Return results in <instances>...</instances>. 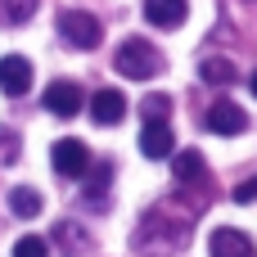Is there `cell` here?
Instances as JSON below:
<instances>
[{"label":"cell","instance_id":"1","mask_svg":"<svg viewBox=\"0 0 257 257\" xmlns=\"http://www.w3.org/2000/svg\"><path fill=\"white\" fill-rule=\"evenodd\" d=\"M113 68H117L122 77H131V81H149V77L163 72V54H158L145 36H126V41L113 50Z\"/></svg>","mask_w":257,"mask_h":257},{"label":"cell","instance_id":"2","mask_svg":"<svg viewBox=\"0 0 257 257\" xmlns=\"http://www.w3.org/2000/svg\"><path fill=\"white\" fill-rule=\"evenodd\" d=\"M59 32H63V41L77 45V50H95V45L104 41L99 18L86 14V9H63V14H59Z\"/></svg>","mask_w":257,"mask_h":257},{"label":"cell","instance_id":"3","mask_svg":"<svg viewBox=\"0 0 257 257\" xmlns=\"http://www.w3.org/2000/svg\"><path fill=\"white\" fill-rule=\"evenodd\" d=\"M50 163H54V172H59V176H68V181H81V176H86V167H90L95 158H90V149H86L81 140L63 136V140L50 149Z\"/></svg>","mask_w":257,"mask_h":257},{"label":"cell","instance_id":"4","mask_svg":"<svg viewBox=\"0 0 257 257\" xmlns=\"http://www.w3.org/2000/svg\"><path fill=\"white\" fill-rule=\"evenodd\" d=\"M81 104H86V95H81L77 81H50V86H45V108H50L54 117H77Z\"/></svg>","mask_w":257,"mask_h":257},{"label":"cell","instance_id":"5","mask_svg":"<svg viewBox=\"0 0 257 257\" xmlns=\"http://www.w3.org/2000/svg\"><path fill=\"white\" fill-rule=\"evenodd\" d=\"M208 126H212L217 136H244V131H248V113H244L235 99H217V104L208 108Z\"/></svg>","mask_w":257,"mask_h":257},{"label":"cell","instance_id":"6","mask_svg":"<svg viewBox=\"0 0 257 257\" xmlns=\"http://www.w3.org/2000/svg\"><path fill=\"white\" fill-rule=\"evenodd\" d=\"M208 253L212 257H257L253 239L244 235V230H235V226H221V230H212V239H208Z\"/></svg>","mask_w":257,"mask_h":257},{"label":"cell","instance_id":"7","mask_svg":"<svg viewBox=\"0 0 257 257\" xmlns=\"http://www.w3.org/2000/svg\"><path fill=\"white\" fill-rule=\"evenodd\" d=\"M140 154L145 158H172L176 154V136H172V126L167 122H145V131H140Z\"/></svg>","mask_w":257,"mask_h":257},{"label":"cell","instance_id":"8","mask_svg":"<svg viewBox=\"0 0 257 257\" xmlns=\"http://www.w3.org/2000/svg\"><path fill=\"white\" fill-rule=\"evenodd\" d=\"M0 90L5 95H27L32 90V63L23 54H5L0 59Z\"/></svg>","mask_w":257,"mask_h":257},{"label":"cell","instance_id":"9","mask_svg":"<svg viewBox=\"0 0 257 257\" xmlns=\"http://www.w3.org/2000/svg\"><path fill=\"white\" fill-rule=\"evenodd\" d=\"M90 117H95L99 126H117V122L126 117L122 90H95V95H90Z\"/></svg>","mask_w":257,"mask_h":257},{"label":"cell","instance_id":"10","mask_svg":"<svg viewBox=\"0 0 257 257\" xmlns=\"http://www.w3.org/2000/svg\"><path fill=\"white\" fill-rule=\"evenodd\" d=\"M185 14H190V5H185V0H145V18H149L154 27H163V32L181 27V23H185Z\"/></svg>","mask_w":257,"mask_h":257},{"label":"cell","instance_id":"11","mask_svg":"<svg viewBox=\"0 0 257 257\" xmlns=\"http://www.w3.org/2000/svg\"><path fill=\"white\" fill-rule=\"evenodd\" d=\"M108 181H113V163H90V167H86V176H81V199H90L95 208H104Z\"/></svg>","mask_w":257,"mask_h":257},{"label":"cell","instance_id":"12","mask_svg":"<svg viewBox=\"0 0 257 257\" xmlns=\"http://www.w3.org/2000/svg\"><path fill=\"white\" fill-rule=\"evenodd\" d=\"M172 172H176V181H181V185L208 181V163H203V154H199V149H181V154L172 158Z\"/></svg>","mask_w":257,"mask_h":257},{"label":"cell","instance_id":"13","mask_svg":"<svg viewBox=\"0 0 257 257\" xmlns=\"http://www.w3.org/2000/svg\"><path fill=\"white\" fill-rule=\"evenodd\" d=\"M5 203H9V212H14V217H23V221H32V217H41V194H36L32 185H14Z\"/></svg>","mask_w":257,"mask_h":257},{"label":"cell","instance_id":"14","mask_svg":"<svg viewBox=\"0 0 257 257\" xmlns=\"http://www.w3.org/2000/svg\"><path fill=\"white\" fill-rule=\"evenodd\" d=\"M199 72H203L208 86H230V81H235V63H230V59H203Z\"/></svg>","mask_w":257,"mask_h":257},{"label":"cell","instance_id":"15","mask_svg":"<svg viewBox=\"0 0 257 257\" xmlns=\"http://www.w3.org/2000/svg\"><path fill=\"white\" fill-rule=\"evenodd\" d=\"M54 239H59L68 253H86V244H90V239H86V230H81L77 221H59V226H54Z\"/></svg>","mask_w":257,"mask_h":257},{"label":"cell","instance_id":"16","mask_svg":"<svg viewBox=\"0 0 257 257\" xmlns=\"http://www.w3.org/2000/svg\"><path fill=\"white\" fill-rule=\"evenodd\" d=\"M41 0H0V23H27Z\"/></svg>","mask_w":257,"mask_h":257},{"label":"cell","instance_id":"17","mask_svg":"<svg viewBox=\"0 0 257 257\" xmlns=\"http://www.w3.org/2000/svg\"><path fill=\"white\" fill-rule=\"evenodd\" d=\"M145 122H167V113H172V99L167 95H145Z\"/></svg>","mask_w":257,"mask_h":257},{"label":"cell","instance_id":"18","mask_svg":"<svg viewBox=\"0 0 257 257\" xmlns=\"http://www.w3.org/2000/svg\"><path fill=\"white\" fill-rule=\"evenodd\" d=\"M14 257H50V244H45L41 235H23V239L14 244Z\"/></svg>","mask_w":257,"mask_h":257},{"label":"cell","instance_id":"19","mask_svg":"<svg viewBox=\"0 0 257 257\" xmlns=\"http://www.w3.org/2000/svg\"><path fill=\"white\" fill-rule=\"evenodd\" d=\"M18 149H23V145H18V136L0 126V163H5V167H9V163H18Z\"/></svg>","mask_w":257,"mask_h":257},{"label":"cell","instance_id":"20","mask_svg":"<svg viewBox=\"0 0 257 257\" xmlns=\"http://www.w3.org/2000/svg\"><path fill=\"white\" fill-rule=\"evenodd\" d=\"M235 203H257V176L244 181V185H235Z\"/></svg>","mask_w":257,"mask_h":257},{"label":"cell","instance_id":"21","mask_svg":"<svg viewBox=\"0 0 257 257\" xmlns=\"http://www.w3.org/2000/svg\"><path fill=\"white\" fill-rule=\"evenodd\" d=\"M248 86H253V95H257V72H253V81H248Z\"/></svg>","mask_w":257,"mask_h":257}]
</instances>
